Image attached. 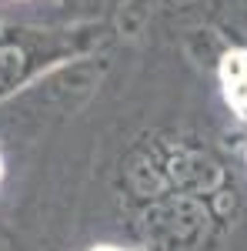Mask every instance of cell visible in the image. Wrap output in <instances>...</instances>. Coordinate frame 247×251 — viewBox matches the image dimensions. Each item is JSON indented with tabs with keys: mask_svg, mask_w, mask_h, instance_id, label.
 Segmentation results:
<instances>
[{
	"mask_svg": "<svg viewBox=\"0 0 247 251\" xmlns=\"http://www.w3.org/2000/svg\"><path fill=\"white\" fill-rule=\"evenodd\" d=\"M90 251H124V248H117V245H97V248H90Z\"/></svg>",
	"mask_w": 247,
	"mask_h": 251,
	"instance_id": "3957f363",
	"label": "cell"
},
{
	"mask_svg": "<svg viewBox=\"0 0 247 251\" xmlns=\"http://www.w3.org/2000/svg\"><path fill=\"white\" fill-rule=\"evenodd\" d=\"M40 30L23 27H0V100L10 97L23 80H30L40 67H47L60 50L47 47Z\"/></svg>",
	"mask_w": 247,
	"mask_h": 251,
	"instance_id": "6da1fadb",
	"label": "cell"
},
{
	"mask_svg": "<svg viewBox=\"0 0 247 251\" xmlns=\"http://www.w3.org/2000/svg\"><path fill=\"white\" fill-rule=\"evenodd\" d=\"M221 91L237 117H247V47H234L221 57Z\"/></svg>",
	"mask_w": 247,
	"mask_h": 251,
	"instance_id": "7a4b0ae2",
	"label": "cell"
}]
</instances>
